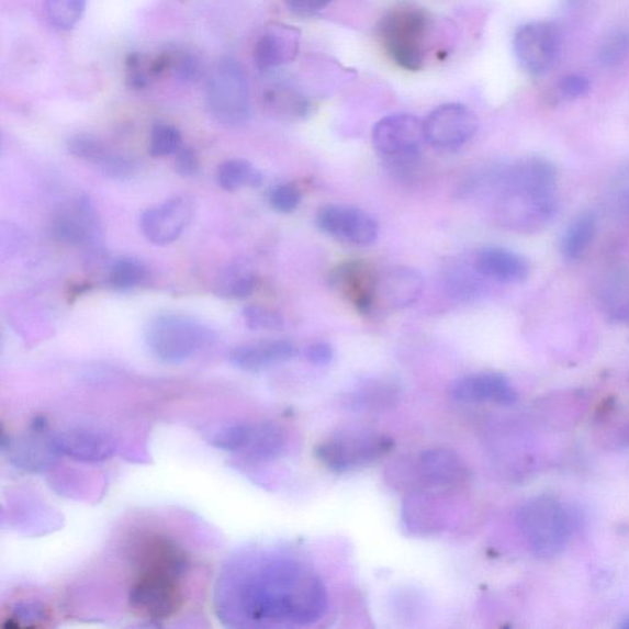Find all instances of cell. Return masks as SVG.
<instances>
[{
	"instance_id": "obj_1",
	"label": "cell",
	"mask_w": 629,
	"mask_h": 629,
	"mask_svg": "<svg viewBox=\"0 0 629 629\" xmlns=\"http://www.w3.org/2000/svg\"><path fill=\"white\" fill-rule=\"evenodd\" d=\"M236 594L240 611L259 622L312 625L324 617L328 604L323 581L288 560L262 565L240 582Z\"/></svg>"
},
{
	"instance_id": "obj_2",
	"label": "cell",
	"mask_w": 629,
	"mask_h": 629,
	"mask_svg": "<svg viewBox=\"0 0 629 629\" xmlns=\"http://www.w3.org/2000/svg\"><path fill=\"white\" fill-rule=\"evenodd\" d=\"M132 561V613L153 622L177 615L184 604L182 581L191 565L188 552L169 541H151L134 551Z\"/></svg>"
},
{
	"instance_id": "obj_3",
	"label": "cell",
	"mask_w": 629,
	"mask_h": 629,
	"mask_svg": "<svg viewBox=\"0 0 629 629\" xmlns=\"http://www.w3.org/2000/svg\"><path fill=\"white\" fill-rule=\"evenodd\" d=\"M497 212L515 228L552 220L557 210V171L548 160L526 159L503 175Z\"/></svg>"
},
{
	"instance_id": "obj_4",
	"label": "cell",
	"mask_w": 629,
	"mask_h": 629,
	"mask_svg": "<svg viewBox=\"0 0 629 629\" xmlns=\"http://www.w3.org/2000/svg\"><path fill=\"white\" fill-rule=\"evenodd\" d=\"M468 463L458 452L431 448L397 458L386 469L391 487L406 493L458 487L469 480Z\"/></svg>"
},
{
	"instance_id": "obj_5",
	"label": "cell",
	"mask_w": 629,
	"mask_h": 629,
	"mask_svg": "<svg viewBox=\"0 0 629 629\" xmlns=\"http://www.w3.org/2000/svg\"><path fill=\"white\" fill-rule=\"evenodd\" d=\"M214 338L215 334L207 325L180 314L158 315L144 329V342L149 353L167 364L188 362Z\"/></svg>"
},
{
	"instance_id": "obj_6",
	"label": "cell",
	"mask_w": 629,
	"mask_h": 629,
	"mask_svg": "<svg viewBox=\"0 0 629 629\" xmlns=\"http://www.w3.org/2000/svg\"><path fill=\"white\" fill-rule=\"evenodd\" d=\"M395 448V440L384 433L363 427L338 429L318 442L316 459L337 473L374 465Z\"/></svg>"
},
{
	"instance_id": "obj_7",
	"label": "cell",
	"mask_w": 629,
	"mask_h": 629,
	"mask_svg": "<svg viewBox=\"0 0 629 629\" xmlns=\"http://www.w3.org/2000/svg\"><path fill=\"white\" fill-rule=\"evenodd\" d=\"M518 525L529 550L538 559H554L570 542L569 514L553 497L538 496L525 502L518 512Z\"/></svg>"
},
{
	"instance_id": "obj_8",
	"label": "cell",
	"mask_w": 629,
	"mask_h": 629,
	"mask_svg": "<svg viewBox=\"0 0 629 629\" xmlns=\"http://www.w3.org/2000/svg\"><path fill=\"white\" fill-rule=\"evenodd\" d=\"M429 19L423 10L401 5L381 18L378 35L381 45L397 66L419 70L425 66Z\"/></svg>"
},
{
	"instance_id": "obj_9",
	"label": "cell",
	"mask_w": 629,
	"mask_h": 629,
	"mask_svg": "<svg viewBox=\"0 0 629 629\" xmlns=\"http://www.w3.org/2000/svg\"><path fill=\"white\" fill-rule=\"evenodd\" d=\"M205 102L211 115L226 126H240L250 119L249 81L235 58L216 61L205 80Z\"/></svg>"
},
{
	"instance_id": "obj_10",
	"label": "cell",
	"mask_w": 629,
	"mask_h": 629,
	"mask_svg": "<svg viewBox=\"0 0 629 629\" xmlns=\"http://www.w3.org/2000/svg\"><path fill=\"white\" fill-rule=\"evenodd\" d=\"M375 150L396 171H407L418 161L423 143L427 142L425 121L408 113L386 116L371 132Z\"/></svg>"
},
{
	"instance_id": "obj_11",
	"label": "cell",
	"mask_w": 629,
	"mask_h": 629,
	"mask_svg": "<svg viewBox=\"0 0 629 629\" xmlns=\"http://www.w3.org/2000/svg\"><path fill=\"white\" fill-rule=\"evenodd\" d=\"M212 445L222 451L251 461L280 458L287 447L283 428L272 422H244L215 433Z\"/></svg>"
},
{
	"instance_id": "obj_12",
	"label": "cell",
	"mask_w": 629,
	"mask_h": 629,
	"mask_svg": "<svg viewBox=\"0 0 629 629\" xmlns=\"http://www.w3.org/2000/svg\"><path fill=\"white\" fill-rule=\"evenodd\" d=\"M50 233L61 244L99 250L104 240L100 216L88 195L61 204L50 222Z\"/></svg>"
},
{
	"instance_id": "obj_13",
	"label": "cell",
	"mask_w": 629,
	"mask_h": 629,
	"mask_svg": "<svg viewBox=\"0 0 629 629\" xmlns=\"http://www.w3.org/2000/svg\"><path fill=\"white\" fill-rule=\"evenodd\" d=\"M56 435L44 418H37L19 437L3 436L2 448L10 462L19 470L38 473L54 465L59 456Z\"/></svg>"
},
{
	"instance_id": "obj_14",
	"label": "cell",
	"mask_w": 629,
	"mask_h": 629,
	"mask_svg": "<svg viewBox=\"0 0 629 629\" xmlns=\"http://www.w3.org/2000/svg\"><path fill=\"white\" fill-rule=\"evenodd\" d=\"M514 53L520 66L532 76L548 74L561 53L560 30L552 23L535 22L518 29Z\"/></svg>"
},
{
	"instance_id": "obj_15",
	"label": "cell",
	"mask_w": 629,
	"mask_h": 629,
	"mask_svg": "<svg viewBox=\"0 0 629 629\" xmlns=\"http://www.w3.org/2000/svg\"><path fill=\"white\" fill-rule=\"evenodd\" d=\"M478 128L476 115L461 104L441 105L425 121L427 143L441 150H457L465 146Z\"/></svg>"
},
{
	"instance_id": "obj_16",
	"label": "cell",
	"mask_w": 629,
	"mask_h": 629,
	"mask_svg": "<svg viewBox=\"0 0 629 629\" xmlns=\"http://www.w3.org/2000/svg\"><path fill=\"white\" fill-rule=\"evenodd\" d=\"M316 224L323 233L348 244L368 246L377 240L379 226L362 210L349 205L327 204L318 210Z\"/></svg>"
},
{
	"instance_id": "obj_17",
	"label": "cell",
	"mask_w": 629,
	"mask_h": 629,
	"mask_svg": "<svg viewBox=\"0 0 629 629\" xmlns=\"http://www.w3.org/2000/svg\"><path fill=\"white\" fill-rule=\"evenodd\" d=\"M193 215L189 198L177 195L144 211L141 216V231L146 239L157 246L172 244L188 228Z\"/></svg>"
},
{
	"instance_id": "obj_18",
	"label": "cell",
	"mask_w": 629,
	"mask_h": 629,
	"mask_svg": "<svg viewBox=\"0 0 629 629\" xmlns=\"http://www.w3.org/2000/svg\"><path fill=\"white\" fill-rule=\"evenodd\" d=\"M425 289V278L406 266L387 267L377 272L374 312L401 311L415 304Z\"/></svg>"
},
{
	"instance_id": "obj_19",
	"label": "cell",
	"mask_w": 629,
	"mask_h": 629,
	"mask_svg": "<svg viewBox=\"0 0 629 629\" xmlns=\"http://www.w3.org/2000/svg\"><path fill=\"white\" fill-rule=\"evenodd\" d=\"M71 156L87 161L106 178L116 181H127L136 177L139 161L116 150L90 134H77L67 142Z\"/></svg>"
},
{
	"instance_id": "obj_20",
	"label": "cell",
	"mask_w": 629,
	"mask_h": 629,
	"mask_svg": "<svg viewBox=\"0 0 629 629\" xmlns=\"http://www.w3.org/2000/svg\"><path fill=\"white\" fill-rule=\"evenodd\" d=\"M450 396L460 404L512 406L518 393L510 381L499 373H476L460 378L452 384Z\"/></svg>"
},
{
	"instance_id": "obj_21",
	"label": "cell",
	"mask_w": 629,
	"mask_h": 629,
	"mask_svg": "<svg viewBox=\"0 0 629 629\" xmlns=\"http://www.w3.org/2000/svg\"><path fill=\"white\" fill-rule=\"evenodd\" d=\"M301 31L294 26L268 24L254 49L256 68L268 71L291 64L301 49Z\"/></svg>"
},
{
	"instance_id": "obj_22",
	"label": "cell",
	"mask_w": 629,
	"mask_h": 629,
	"mask_svg": "<svg viewBox=\"0 0 629 629\" xmlns=\"http://www.w3.org/2000/svg\"><path fill=\"white\" fill-rule=\"evenodd\" d=\"M448 509L437 491L407 493L402 504L401 521L411 535L429 536L446 529Z\"/></svg>"
},
{
	"instance_id": "obj_23",
	"label": "cell",
	"mask_w": 629,
	"mask_h": 629,
	"mask_svg": "<svg viewBox=\"0 0 629 629\" xmlns=\"http://www.w3.org/2000/svg\"><path fill=\"white\" fill-rule=\"evenodd\" d=\"M56 445L60 457L82 463H99L115 456L113 441L96 429L70 428L57 433Z\"/></svg>"
},
{
	"instance_id": "obj_24",
	"label": "cell",
	"mask_w": 629,
	"mask_h": 629,
	"mask_svg": "<svg viewBox=\"0 0 629 629\" xmlns=\"http://www.w3.org/2000/svg\"><path fill=\"white\" fill-rule=\"evenodd\" d=\"M375 276L363 262H348L334 271L332 284L359 313L369 315L374 313Z\"/></svg>"
},
{
	"instance_id": "obj_25",
	"label": "cell",
	"mask_w": 629,
	"mask_h": 629,
	"mask_svg": "<svg viewBox=\"0 0 629 629\" xmlns=\"http://www.w3.org/2000/svg\"><path fill=\"white\" fill-rule=\"evenodd\" d=\"M473 267L480 276L504 284L521 283L530 274V265L525 257L502 247L480 251Z\"/></svg>"
},
{
	"instance_id": "obj_26",
	"label": "cell",
	"mask_w": 629,
	"mask_h": 629,
	"mask_svg": "<svg viewBox=\"0 0 629 629\" xmlns=\"http://www.w3.org/2000/svg\"><path fill=\"white\" fill-rule=\"evenodd\" d=\"M296 356V347L285 339L244 345L232 350L229 360L237 369L257 373L288 362Z\"/></svg>"
},
{
	"instance_id": "obj_27",
	"label": "cell",
	"mask_w": 629,
	"mask_h": 629,
	"mask_svg": "<svg viewBox=\"0 0 629 629\" xmlns=\"http://www.w3.org/2000/svg\"><path fill=\"white\" fill-rule=\"evenodd\" d=\"M397 386L386 380H369L349 393L346 405L356 411H380L398 402Z\"/></svg>"
},
{
	"instance_id": "obj_28",
	"label": "cell",
	"mask_w": 629,
	"mask_h": 629,
	"mask_svg": "<svg viewBox=\"0 0 629 629\" xmlns=\"http://www.w3.org/2000/svg\"><path fill=\"white\" fill-rule=\"evenodd\" d=\"M263 100L268 110L287 120H302L311 111V102L303 92L283 82L268 88Z\"/></svg>"
},
{
	"instance_id": "obj_29",
	"label": "cell",
	"mask_w": 629,
	"mask_h": 629,
	"mask_svg": "<svg viewBox=\"0 0 629 629\" xmlns=\"http://www.w3.org/2000/svg\"><path fill=\"white\" fill-rule=\"evenodd\" d=\"M597 220L592 212H585L576 216L563 234L561 251L566 260L580 259L591 246L596 233Z\"/></svg>"
},
{
	"instance_id": "obj_30",
	"label": "cell",
	"mask_w": 629,
	"mask_h": 629,
	"mask_svg": "<svg viewBox=\"0 0 629 629\" xmlns=\"http://www.w3.org/2000/svg\"><path fill=\"white\" fill-rule=\"evenodd\" d=\"M257 278L246 262H235L222 273L216 292L223 297L246 299L256 288Z\"/></svg>"
},
{
	"instance_id": "obj_31",
	"label": "cell",
	"mask_w": 629,
	"mask_h": 629,
	"mask_svg": "<svg viewBox=\"0 0 629 629\" xmlns=\"http://www.w3.org/2000/svg\"><path fill=\"white\" fill-rule=\"evenodd\" d=\"M218 183L225 191H236L243 188H259L262 183V173L250 161L232 159L221 165L218 169Z\"/></svg>"
},
{
	"instance_id": "obj_32",
	"label": "cell",
	"mask_w": 629,
	"mask_h": 629,
	"mask_svg": "<svg viewBox=\"0 0 629 629\" xmlns=\"http://www.w3.org/2000/svg\"><path fill=\"white\" fill-rule=\"evenodd\" d=\"M147 277V268L132 257H121L110 267L108 283L119 292L132 291L141 285Z\"/></svg>"
},
{
	"instance_id": "obj_33",
	"label": "cell",
	"mask_w": 629,
	"mask_h": 629,
	"mask_svg": "<svg viewBox=\"0 0 629 629\" xmlns=\"http://www.w3.org/2000/svg\"><path fill=\"white\" fill-rule=\"evenodd\" d=\"M87 0H45L48 24L58 31H70L85 15Z\"/></svg>"
},
{
	"instance_id": "obj_34",
	"label": "cell",
	"mask_w": 629,
	"mask_h": 629,
	"mask_svg": "<svg viewBox=\"0 0 629 629\" xmlns=\"http://www.w3.org/2000/svg\"><path fill=\"white\" fill-rule=\"evenodd\" d=\"M629 56V29L611 31L597 49V60L604 67L621 65Z\"/></svg>"
},
{
	"instance_id": "obj_35",
	"label": "cell",
	"mask_w": 629,
	"mask_h": 629,
	"mask_svg": "<svg viewBox=\"0 0 629 629\" xmlns=\"http://www.w3.org/2000/svg\"><path fill=\"white\" fill-rule=\"evenodd\" d=\"M170 57L169 71L182 82H194L203 76V61L199 55L188 49L168 50Z\"/></svg>"
},
{
	"instance_id": "obj_36",
	"label": "cell",
	"mask_w": 629,
	"mask_h": 629,
	"mask_svg": "<svg viewBox=\"0 0 629 629\" xmlns=\"http://www.w3.org/2000/svg\"><path fill=\"white\" fill-rule=\"evenodd\" d=\"M182 148L180 131L169 123H157L150 134V154L156 158H164L178 154Z\"/></svg>"
},
{
	"instance_id": "obj_37",
	"label": "cell",
	"mask_w": 629,
	"mask_h": 629,
	"mask_svg": "<svg viewBox=\"0 0 629 629\" xmlns=\"http://www.w3.org/2000/svg\"><path fill=\"white\" fill-rule=\"evenodd\" d=\"M243 316L246 326L255 329V332H278L284 327V317L265 306H246Z\"/></svg>"
},
{
	"instance_id": "obj_38",
	"label": "cell",
	"mask_w": 629,
	"mask_h": 629,
	"mask_svg": "<svg viewBox=\"0 0 629 629\" xmlns=\"http://www.w3.org/2000/svg\"><path fill=\"white\" fill-rule=\"evenodd\" d=\"M270 204L276 212L292 213L301 204L302 193L291 183L278 184L270 192Z\"/></svg>"
},
{
	"instance_id": "obj_39",
	"label": "cell",
	"mask_w": 629,
	"mask_h": 629,
	"mask_svg": "<svg viewBox=\"0 0 629 629\" xmlns=\"http://www.w3.org/2000/svg\"><path fill=\"white\" fill-rule=\"evenodd\" d=\"M127 86L132 89L143 90L149 87L154 79L149 64L139 54H131L126 59Z\"/></svg>"
},
{
	"instance_id": "obj_40",
	"label": "cell",
	"mask_w": 629,
	"mask_h": 629,
	"mask_svg": "<svg viewBox=\"0 0 629 629\" xmlns=\"http://www.w3.org/2000/svg\"><path fill=\"white\" fill-rule=\"evenodd\" d=\"M10 622V627H23V622L26 626L34 627L33 622L46 621V614L43 607L36 605L18 606L12 615L7 618Z\"/></svg>"
},
{
	"instance_id": "obj_41",
	"label": "cell",
	"mask_w": 629,
	"mask_h": 629,
	"mask_svg": "<svg viewBox=\"0 0 629 629\" xmlns=\"http://www.w3.org/2000/svg\"><path fill=\"white\" fill-rule=\"evenodd\" d=\"M457 271L458 272H453L448 280L451 292L463 299H468L476 294L480 289L476 278L472 277L470 273L467 274L460 272L461 270Z\"/></svg>"
},
{
	"instance_id": "obj_42",
	"label": "cell",
	"mask_w": 629,
	"mask_h": 629,
	"mask_svg": "<svg viewBox=\"0 0 629 629\" xmlns=\"http://www.w3.org/2000/svg\"><path fill=\"white\" fill-rule=\"evenodd\" d=\"M561 94L566 99H577L586 94L591 89L589 81L582 76H565L559 82Z\"/></svg>"
},
{
	"instance_id": "obj_43",
	"label": "cell",
	"mask_w": 629,
	"mask_h": 629,
	"mask_svg": "<svg viewBox=\"0 0 629 629\" xmlns=\"http://www.w3.org/2000/svg\"><path fill=\"white\" fill-rule=\"evenodd\" d=\"M291 12L297 16H313L326 9L333 0H283Z\"/></svg>"
},
{
	"instance_id": "obj_44",
	"label": "cell",
	"mask_w": 629,
	"mask_h": 629,
	"mask_svg": "<svg viewBox=\"0 0 629 629\" xmlns=\"http://www.w3.org/2000/svg\"><path fill=\"white\" fill-rule=\"evenodd\" d=\"M200 170L198 154L190 147H182L177 154V171L184 178L194 177Z\"/></svg>"
},
{
	"instance_id": "obj_45",
	"label": "cell",
	"mask_w": 629,
	"mask_h": 629,
	"mask_svg": "<svg viewBox=\"0 0 629 629\" xmlns=\"http://www.w3.org/2000/svg\"><path fill=\"white\" fill-rule=\"evenodd\" d=\"M335 352L332 345L317 342L306 348L305 357L314 366H328L333 362Z\"/></svg>"
},
{
	"instance_id": "obj_46",
	"label": "cell",
	"mask_w": 629,
	"mask_h": 629,
	"mask_svg": "<svg viewBox=\"0 0 629 629\" xmlns=\"http://www.w3.org/2000/svg\"><path fill=\"white\" fill-rule=\"evenodd\" d=\"M622 628L628 629L629 628V617L626 618L625 622L621 625Z\"/></svg>"
}]
</instances>
